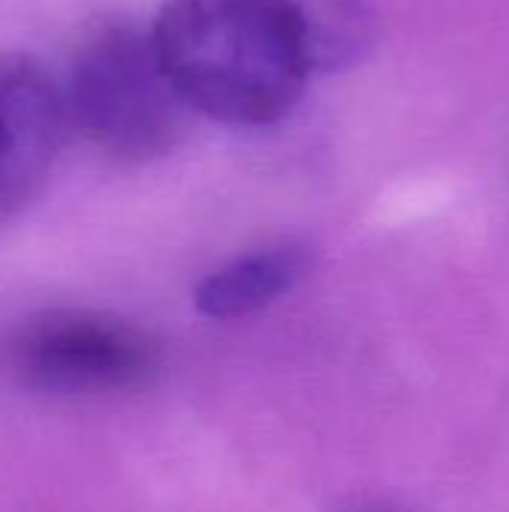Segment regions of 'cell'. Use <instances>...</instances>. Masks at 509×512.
<instances>
[{"mask_svg": "<svg viewBox=\"0 0 509 512\" xmlns=\"http://www.w3.org/2000/svg\"><path fill=\"white\" fill-rule=\"evenodd\" d=\"M150 39L186 108L228 126L285 120L315 78L288 0H165Z\"/></svg>", "mask_w": 509, "mask_h": 512, "instance_id": "obj_1", "label": "cell"}, {"mask_svg": "<svg viewBox=\"0 0 509 512\" xmlns=\"http://www.w3.org/2000/svg\"><path fill=\"white\" fill-rule=\"evenodd\" d=\"M57 84L69 132L108 159L153 162L186 135L192 111L162 72L150 27L96 24L75 45Z\"/></svg>", "mask_w": 509, "mask_h": 512, "instance_id": "obj_2", "label": "cell"}, {"mask_svg": "<svg viewBox=\"0 0 509 512\" xmlns=\"http://www.w3.org/2000/svg\"><path fill=\"white\" fill-rule=\"evenodd\" d=\"M3 360L33 390L102 396L147 387L162 369V348L129 318L93 309H48L12 330Z\"/></svg>", "mask_w": 509, "mask_h": 512, "instance_id": "obj_3", "label": "cell"}, {"mask_svg": "<svg viewBox=\"0 0 509 512\" xmlns=\"http://www.w3.org/2000/svg\"><path fill=\"white\" fill-rule=\"evenodd\" d=\"M66 135L57 78L33 57H0V216L42 189Z\"/></svg>", "mask_w": 509, "mask_h": 512, "instance_id": "obj_4", "label": "cell"}, {"mask_svg": "<svg viewBox=\"0 0 509 512\" xmlns=\"http://www.w3.org/2000/svg\"><path fill=\"white\" fill-rule=\"evenodd\" d=\"M309 261V249L300 243H273L237 255L201 279L195 288V309L213 321L258 315L297 288Z\"/></svg>", "mask_w": 509, "mask_h": 512, "instance_id": "obj_5", "label": "cell"}, {"mask_svg": "<svg viewBox=\"0 0 509 512\" xmlns=\"http://www.w3.org/2000/svg\"><path fill=\"white\" fill-rule=\"evenodd\" d=\"M315 75L357 66L375 45L369 0H288Z\"/></svg>", "mask_w": 509, "mask_h": 512, "instance_id": "obj_6", "label": "cell"}, {"mask_svg": "<svg viewBox=\"0 0 509 512\" xmlns=\"http://www.w3.org/2000/svg\"><path fill=\"white\" fill-rule=\"evenodd\" d=\"M366 512H402V510H366Z\"/></svg>", "mask_w": 509, "mask_h": 512, "instance_id": "obj_7", "label": "cell"}]
</instances>
